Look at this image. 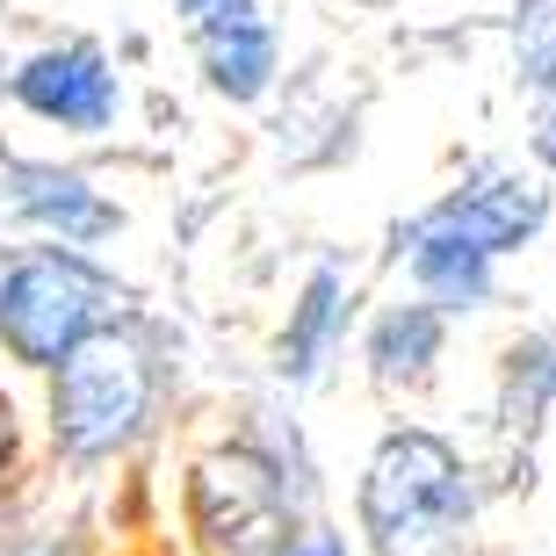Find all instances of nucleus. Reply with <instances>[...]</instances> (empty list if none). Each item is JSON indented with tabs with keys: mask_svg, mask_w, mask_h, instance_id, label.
<instances>
[{
	"mask_svg": "<svg viewBox=\"0 0 556 556\" xmlns=\"http://www.w3.org/2000/svg\"><path fill=\"white\" fill-rule=\"evenodd\" d=\"M181 22L195 37V51H203V73L217 94L253 102L275 80V37L253 0H181Z\"/></svg>",
	"mask_w": 556,
	"mask_h": 556,
	"instance_id": "nucleus-5",
	"label": "nucleus"
},
{
	"mask_svg": "<svg viewBox=\"0 0 556 556\" xmlns=\"http://www.w3.org/2000/svg\"><path fill=\"white\" fill-rule=\"evenodd\" d=\"M15 210L37 231H51L59 247H87V239L116 231V210L80 174H59V166H15Z\"/></svg>",
	"mask_w": 556,
	"mask_h": 556,
	"instance_id": "nucleus-8",
	"label": "nucleus"
},
{
	"mask_svg": "<svg viewBox=\"0 0 556 556\" xmlns=\"http://www.w3.org/2000/svg\"><path fill=\"white\" fill-rule=\"evenodd\" d=\"M340 311H348V282L332 268H318L304 282V296H296V311H289V332H282V376L289 383H304L318 362H326V348H332V332H340Z\"/></svg>",
	"mask_w": 556,
	"mask_h": 556,
	"instance_id": "nucleus-11",
	"label": "nucleus"
},
{
	"mask_svg": "<svg viewBox=\"0 0 556 556\" xmlns=\"http://www.w3.org/2000/svg\"><path fill=\"white\" fill-rule=\"evenodd\" d=\"M116 318H124V289L65 247L29 253L0 275V348L29 369H59L94 332H116Z\"/></svg>",
	"mask_w": 556,
	"mask_h": 556,
	"instance_id": "nucleus-3",
	"label": "nucleus"
},
{
	"mask_svg": "<svg viewBox=\"0 0 556 556\" xmlns=\"http://www.w3.org/2000/svg\"><path fill=\"white\" fill-rule=\"evenodd\" d=\"M542 160L556 166V116H549V130H542Z\"/></svg>",
	"mask_w": 556,
	"mask_h": 556,
	"instance_id": "nucleus-15",
	"label": "nucleus"
},
{
	"mask_svg": "<svg viewBox=\"0 0 556 556\" xmlns=\"http://www.w3.org/2000/svg\"><path fill=\"white\" fill-rule=\"evenodd\" d=\"M413 275H419L433 311H470V304L492 296V253L470 247V239H455V231H441V225H419Z\"/></svg>",
	"mask_w": 556,
	"mask_h": 556,
	"instance_id": "nucleus-9",
	"label": "nucleus"
},
{
	"mask_svg": "<svg viewBox=\"0 0 556 556\" xmlns=\"http://www.w3.org/2000/svg\"><path fill=\"white\" fill-rule=\"evenodd\" d=\"M15 102L37 109L43 124L102 130L116 116V73H109V59L94 43H59V51H37L15 73Z\"/></svg>",
	"mask_w": 556,
	"mask_h": 556,
	"instance_id": "nucleus-6",
	"label": "nucleus"
},
{
	"mask_svg": "<svg viewBox=\"0 0 556 556\" xmlns=\"http://www.w3.org/2000/svg\"><path fill=\"white\" fill-rule=\"evenodd\" d=\"M470 506L477 492L463 455L419 427L383 433L362 470V492H354V514L376 556H448L455 535L470 528Z\"/></svg>",
	"mask_w": 556,
	"mask_h": 556,
	"instance_id": "nucleus-1",
	"label": "nucleus"
},
{
	"mask_svg": "<svg viewBox=\"0 0 556 556\" xmlns=\"http://www.w3.org/2000/svg\"><path fill=\"white\" fill-rule=\"evenodd\" d=\"M188 528L217 556H282L304 535L282 463L261 448H217L188 470Z\"/></svg>",
	"mask_w": 556,
	"mask_h": 556,
	"instance_id": "nucleus-4",
	"label": "nucleus"
},
{
	"mask_svg": "<svg viewBox=\"0 0 556 556\" xmlns=\"http://www.w3.org/2000/svg\"><path fill=\"white\" fill-rule=\"evenodd\" d=\"M282 556H348V549H340V535H326V528H304Z\"/></svg>",
	"mask_w": 556,
	"mask_h": 556,
	"instance_id": "nucleus-13",
	"label": "nucleus"
},
{
	"mask_svg": "<svg viewBox=\"0 0 556 556\" xmlns=\"http://www.w3.org/2000/svg\"><path fill=\"white\" fill-rule=\"evenodd\" d=\"M427 225L455 231V239H470V247H484L498 261L506 247H520V239L542 225V188L535 181H514V174H492V181H477V188H463V195H448Z\"/></svg>",
	"mask_w": 556,
	"mask_h": 556,
	"instance_id": "nucleus-7",
	"label": "nucleus"
},
{
	"mask_svg": "<svg viewBox=\"0 0 556 556\" xmlns=\"http://www.w3.org/2000/svg\"><path fill=\"white\" fill-rule=\"evenodd\" d=\"M8 470H15V427H8V413H0V484H8Z\"/></svg>",
	"mask_w": 556,
	"mask_h": 556,
	"instance_id": "nucleus-14",
	"label": "nucleus"
},
{
	"mask_svg": "<svg viewBox=\"0 0 556 556\" xmlns=\"http://www.w3.org/2000/svg\"><path fill=\"white\" fill-rule=\"evenodd\" d=\"M441 340H448V318L433 304H405L369 332V362L383 383H427V369L441 362Z\"/></svg>",
	"mask_w": 556,
	"mask_h": 556,
	"instance_id": "nucleus-10",
	"label": "nucleus"
},
{
	"mask_svg": "<svg viewBox=\"0 0 556 556\" xmlns=\"http://www.w3.org/2000/svg\"><path fill=\"white\" fill-rule=\"evenodd\" d=\"M0 556H87V542L73 535V528H51V535H15V542H0Z\"/></svg>",
	"mask_w": 556,
	"mask_h": 556,
	"instance_id": "nucleus-12",
	"label": "nucleus"
},
{
	"mask_svg": "<svg viewBox=\"0 0 556 556\" xmlns=\"http://www.w3.org/2000/svg\"><path fill=\"white\" fill-rule=\"evenodd\" d=\"M542 87H549V94H556V51H549V59H542Z\"/></svg>",
	"mask_w": 556,
	"mask_h": 556,
	"instance_id": "nucleus-16",
	"label": "nucleus"
},
{
	"mask_svg": "<svg viewBox=\"0 0 556 556\" xmlns=\"http://www.w3.org/2000/svg\"><path fill=\"white\" fill-rule=\"evenodd\" d=\"M160 369L124 326L94 332L80 354L51 369V441L65 463H109L152 427Z\"/></svg>",
	"mask_w": 556,
	"mask_h": 556,
	"instance_id": "nucleus-2",
	"label": "nucleus"
}]
</instances>
